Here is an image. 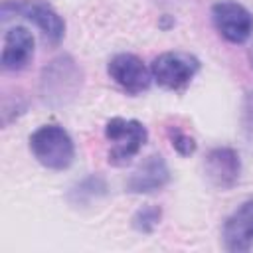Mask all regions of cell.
<instances>
[{"instance_id": "obj_1", "label": "cell", "mask_w": 253, "mask_h": 253, "mask_svg": "<svg viewBox=\"0 0 253 253\" xmlns=\"http://www.w3.org/2000/svg\"><path fill=\"white\" fill-rule=\"evenodd\" d=\"M36 160L49 170H65L75 158V146L67 130L59 125H42L30 136Z\"/></svg>"}, {"instance_id": "obj_2", "label": "cell", "mask_w": 253, "mask_h": 253, "mask_svg": "<svg viewBox=\"0 0 253 253\" xmlns=\"http://www.w3.org/2000/svg\"><path fill=\"white\" fill-rule=\"evenodd\" d=\"M105 136L111 142L109 164L125 166V164H128L138 154V150L142 148V144L148 138V132H146L144 125L134 121V119L115 117V119H111L107 123Z\"/></svg>"}, {"instance_id": "obj_3", "label": "cell", "mask_w": 253, "mask_h": 253, "mask_svg": "<svg viewBox=\"0 0 253 253\" xmlns=\"http://www.w3.org/2000/svg\"><path fill=\"white\" fill-rule=\"evenodd\" d=\"M10 14L32 20L51 43H57L65 34V22L45 0H6L2 4V18L8 20Z\"/></svg>"}, {"instance_id": "obj_4", "label": "cell", "mask_w": 253, "mask_h": 253, "mask_svg": "<svg viewBox=\"0 0 253 253\" xmlns=\"http://www.w3.org/2000/svg\"><path fill=\"white\" fill-rule=\"evenodd\" d=\"M200 71V61L190 55V53H182V51H166L160 53L152 65H150V73L152 79L164 87V89H182L186 87L194 75Z\"/></svg>"}, {"instance_id": "obj_5", "label": "cell", "mask_w": 253, "mask_h": 253, "mask_svg": "<svg viewBox=\"0 0 253 253\" xmlns=\"http://www.w3.org/2000/svg\"><path fill=\"white\" fill-rule=\"evenodd\" d=\"M215 30L231 43H245L253 34V14L233 0H221L211 6Z\"/></svg>"}, {"instance_id": "obj_6", "label": "cell", "mask_w": 253, "mask_h": 253, "mask_svg": "<svg viewBox=\"0 0 253 253\" xmlns=\"http://www.w3.org/2000/svg\"><path fill=\"white\" fill-rule=\"evenodd\" d=\"M107 71L111 79L130 95H138L150 87L152 73L134 53H117L109 61Z\"/></svg>"}, {"instance_id": "obj_7", "label": "cell", "mask_w": 253, "mask_h": 253, "mask_svg": "<svg viewBox=\"0 0 253 253\" xmlns=\"http://www.w3.org/2000/svg\"><path fill=\"white\" fill-rule=\"evenodd\" d=\"M204 172L206 178L211 182V186L219 190H229L239 182V174H241L239 154L227 146L213 148L208 152L204 160Z\"/></svg>"}, {"instance_id": "obj_8", "label": "cell", "mask_w": 253, "mask_h": 253, "mask_svg": "<svg viewBox=\"0 0 253 253\" xmlns=\"http://www.w3.org/2000/svg\"><path fill=\"white\" fill-rule=\"evenodd\" d=\"M223 245L227 251L241 253L253 245V198L245 200L223 223Z\"/></svg>"}, {"instance_id": "obj_9", "label": "cell", "mask_w": 253, "mask_h": 253, "mask_svg": "<svg viewBox=\"0 0 253 253\" xmlns=\"http://www.w3.org/2000/svg\"><path fill=\"white\" fill-rule=\"evenodd\" d=\"M34 57V36L28 28L16 26L10 28L4 36V47L0 63L6 71H20L24 69Z\"/></svg>"}, {"instance_id": "obj_10", "label": "cell", "mask_w": 253, "mask_h": 253, "mask_svg": "<svg viewBox=\"0 0 253 253\" xmlns=\"http://www.w3.org/2000/svg\"><path fill=\"white\" fill-rule=\"evenodd\" d=\"M170 180V170L160 154H150L126 180V190L132 194H148L164 188Z\"/></svg>"}, {"instance_id": "obj_11", "label": "cell", "mask_w": 253, "mask_h": 253, "mask_svg": "<svg viewBox=\"0 0 253 253\" xmlns=\"http://www.w3.org/2000/svg\"><path fill=\"white\" fill-rule=\"evenodd\" d=\"M160 217H162V210L158 206H144L132 215V227L136 231L150 233L160 223Z\"/></svg>"}, {"instance_id": "obj_12", "label": "cell", "mask_w": 253, "mask_h": 253, "mask_svg": "<svg viewBox=\"0 0 253 253\" xmlns=\"http://www.w3.org/2000/svg\"><path fill=\"white\" fill-rule=\"evenodd\" d=\"M170 140H172V146L178 154L182 156H190L196 152V142L190 134L182 132L180 128H170Z\"/></svg>"}, {"instance_id": "obj_13", "label": "cell", "mask_w": 253, "mask_h": 253, "mask_svg": "<svg viewBox=\"0 0 253 253\" xmlns=\"http://www.w3.org/2000/svg\"><path fill=\"white\" fill-rule=\"evenodd\" d=\"M249 61H251V67H253V45L249 47Z\"/></svg>"}]
</instances>
